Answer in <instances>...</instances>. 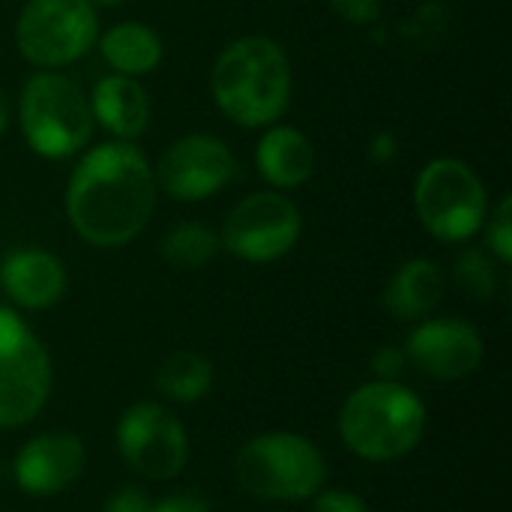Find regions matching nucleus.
I'll list each match as a JSON object with an SVG mask.
<instances>
[{"instance_id":"obj_1","label":"nucleus","mask_w":512,"mask_h":512,"mask_svg":"<svg viewBox=\"0 0 512 512\" xmlns=\"http://www.w3.org/2000/svg\"><path fill=\"white\" fill-rule=\"evenodd\" d=\"M156 207L147 156L129 141H108L81 156L66 186V216L81 240L99 249L135 240Z\"/></svg>"},{"instance_id":"obj_2","label":"nucleus","mask_w":512,"mask_h":512,"mask_svg":"<svg viewBox=\"0 0 512 512\" xmlns=\"http://www.w3.org/2000/svg\"><path fill=\"white\" fill-rule=\"evenodd\" d=\"M210 90L219 111L237 126H270L291 102L288 54L267 36H243L216 57Z\"/></svg>"},{"instance_id":"obj_3","label":"nucleus","mask_w":512,"mask_h":512,"mask_svg":"<svg viewBox=\"0 0 512 512\" xmlns=\"http://www.w3.org/2000/svg\"><path fill=\"white\" fill-rule=\"evenodd\" d=\"M345 444L369 462L408 456L426 432V405L396 381H375L348 396L339 414Z\"/></svg>"},{"instance_id":"obj_4","label":"nucleus","mask_w":512,"mask_h":512,"mask_svg":"<svg viewBox=\"0 0 512 512\" xmlns=\"http://www.w3.org/2000/svg\"><path fill=\"white\" fill-rule=\"evenodd\" d=\"M24 141L45 159H69L81 153L93 135V111L81 87L60 72H36L27 78L18 102Z\"/></svg>"},{"instance_id":"obj_5","label":"nucleus","mask_w":512,"mask_h":512,"mask_svg":"<svg viewBox=\"0 0 512 512\" xmlns=\"http://www.w3.org/2000/svg\"><path fill=\"white\" fill-rule=\"evenodd\" d=\"M234 477L243 492L264 501H306L324 480L327 468L312 441L288 432L252 438L234 462Z\"/></svg>"},{"instance_id":"obj_6","label":"nucleus","mask_w":512,"mask_h":512,"mask_svg":"<svg viewBox=\"0 0 512 512\" xmlns=\"http://www.w3.org/2000/svg\"><path fill=\"white\" fill-rule=\"evenodd\" d=\"M414 207L432 237L444 243H459L483 228L489 195L468 162L441 156L420 171L414 186Z\"/></svg>"},{"instance_id":"obj_7","label":"nucleus","mask_w":512,"mask_h":512,"mask_svg":"<svg viewBox=\"0 0 512 512\" xmlns=\"http://www.w3.org/2000/svg\"><path fill=\"white\" fill-rule=\"evenodd\" d=\"M15 42L33 66H69L99 42L96 6L90 0H30L18 15Z\"/></svg>"},{"instance_id":"obj_8","label":"nucleus","mask_w":512,"mask_h":512,"mask_svg":"<svg viewBox=\"0 0 512 512\" xmlns=\"http://www.w3.org/2000/svg\"><path fill=\"white\" fill-rule=\"evenodd\" d=\"M51 393V360L27 324L0 306V429L33 420Z\"/></svg>"},{"instance_id":"obj_9","label":"nucleus","mask_w":512,"mask_h":512,"mask_svg":"<svg viewBox=\"0 0 512 512\" xmlns=\"http://www.w3.org/2000/svg\"><path fill=\"white\" fill-rule=\"evenodd\" d=\"M303 231V216L282 192H255L231 207L219 243L240 261L270 264L288 255Z\"/></svg>"},{"instance_id":"obj_10","label":"nucleus","mask_w":512,"mask_h":512,"mask_svg":"<svg viewBox=\"0 0 512 512\" xmlns=\"http://www.w3.org/2000/svg\"><path fill=\"white\" fill-rule=\"evenodd\" d=\"M237 174L231 147L207 132L177 138L156 162L153 180L174 201H204Z\"/></svg>"},{"instance_id":"obj_11","label":"nucleus","mask_w":512,"mask_h":512,"mask_svg":"<svg viewBox=\"0 0 512 512\" xmlns=\"http://www.w3.org/2000/svg\"><path fill=\"white\" fill-rule=\"evenodd\" d=\"M117 444L132 471L150 480H171L189 459V441L177 417L153 402L132 405L120 426Z\"/></svg>"},{"instance_id":"obj_12","label":"nucleus","mask_w":512,"mask_h":512,"mask_svg":"<svg viewBox=\"0 0 512 512\" xmlns=\"http://www.w3.org/2000/svg\"><path fill=\"white\" fill-rule=\"evenodd\" d=\"M408 357L420 372L438 381H459L483 360V339L477 327L459 318H438L420 324L408 336Z\"/></svg>"},{"instance_id":"obj_13","label":"nucleus","mask_w":512,"mask_h":512,"mask_svg":"<svg viewBox=\"0 0 512 512\" xmlns=\"http://www.w3.org/2000/svg\"><path fill=\"white\" fill-rule=\"evenodd\" d=\"M84 471V444L72 432H45L15 459V483L27 495H57Z\"/></svg>"},{"instance_id":"obj_14","label":"nucleus","mask_w":512,"mask_h":512,"mask_svg":"<svg viewBox=\"0 0 512 512\" xmlns=\"http://www.w3.org/2000/svg\"><path fill=\"white\" fill-rule=\"evenodd\" d=\"M0 285L24 309H51L66 291V270L45 249H18L0 267Z\"/></svg>"},{"instance_id":"obj_15","label":"nucleus","mask_w":512,"mask_h":512,"mask_svg":"<svg viewBox=\"0 0 512 512\" xmlns=\"http://www.w3.org/2000/svg\"><path fill=\"white\" fill-rule=\"evenodd\" d=\"M93 120L114 135V141L138 138L150 123V99L147 90L129 75H105L96 81L90 96Z\"/></svg>"},{"instance_id":"obj_16","label":"nucleus","mask_w":512,"mask_h":512,"mask_svg":"<svg viewBox=\"0 0 512 512\" xmlns=\"http://www.w3.org/2000/svg\"><path fill=\"white\" fill-rule=\"evenodd\" d=\"M261 177L276 189H297L315 171V147L294 126H273L255 153Z\"/></svg>"},{"instance_id":"obj_17","label":"nucleus","mask_w":512,"mask_h":512,"mask_svg":"<svg viewBox=\"0 0 512 512\" xmlns=\"http://www.w3.org/2000/svg\"><path fill=\"white\" fill-rule=\"evenodd\" d=\"M444 297V273L429 258L402 264L384 288V309L399 321H417L438 309Z\"/></svg>"},{"instance_id":"obj_18","label":"nucleus","mask_w":512,"mask_h":512,"mask_svg":"<svg viewBox=\"0 0 512 512\" xmlns=\"http://www.w3.org/2000/svg\"><path fill=\"white\" fill-rule=\"evenodd\" d=\"M99 54L117 75H147L162 60V39L141 21H120L99 36Z\"/></svg>"},{"instance_id":"obj_19","label":"nucleus","mask_w":512,"mask_h":512,"mask_svg":"<svg viewBox=\"0 0 512 512\" xmlns=\"http://www.w3.org/2000/svg\"><path fill=\"white\" fill-rule=\"evenodd\" d=\"M153 384L165 399L189 405V402H198L210 393L213 366L207 357H201L195 351H177V354L165 357Z\"/></svg>"},{"instance_id":"obj_20","label":"nucleus","mask_w":512,"mask_h":512,"mask_svg":"<svg viewBox=\"0 0 512 512\" xmlns=\"http://www.w3.org/2000/svg\"><path fill=\"white\" fill-rule=\"evenodd\" d=\"M219 234L198 222H183L162 237V258L174 267L195 270L219 255Z\"/></svg>"},{"instance_id":"obj_21","label":"nucleus","mask_w":512,"mask_h":512,"mask_svg":"<svg viewBox=\"0 0 512 512\" xmlns=\"http://www.w3.org/2000/svg\"><path fill=\"white\" fill-rule=\"evenodd\" d=\"M453 276H456V285L462 288V294H468L474 300H489L498 291L495 261L480 249H468L465 255H459Z\"/></svg>"},{"instance_id":"obj_22","label":"nucleus","mask_w":512,"mask_h":512,"mask_svg":"<svg viewBox=\"0 0 512 512\" xmlns=\"http://www.w3.org/2000/svg\"><path fill=\"white\" fill-rule=\"evenodd\" d=\"M489 249L501 264L512 261V198L504 195L489 216Z\"/></svg>"},{"instance_id":"obj_23","label":"nucleus","mask_w":512,"mask_h":512,"mask_svg":"<svg viewBox=\"0 0 512 512\" xmlns=\"http://www.w3.org/2000/svg\"><path fill=\"white\" fill-rule=\"evenodd\" d=\"M327 3H330V9L339 18H345L351 24H360V27L378 24L381 21V12H384L381 0H327Z\"/></svg>"},{"instance_id":"obj_24","label":"nucleus","mask_w":512,"mask_h":512,"mask_svg":"<svg viewBox=\"0 0 512 512\" xmlns=\"http://www.w3.org/2000/svg\"><path fill=\"white\" fill-rule=\"evenodd\" d=\"M315 512H369V507L351 492H324L321 498H315Z\"/></svg>"},{"instance_id":"obj_25","label":"nucleus","mask_w":512,"mask_h":512,"mask_svg":"<svg viewBox=\"0 0 512 512\" xmlns=\"http://www.w3.org/2000/svg\"><path fill=\"white\" fill-rule=\"evenodd\" d=\"M105 512H153V504H150V498H147L141 489L129 486V489H120V492L105 504Z\"/></svg>"},{"instance_id":"obj_26","label":"nucleus","mask_w":512,"mask_h":512,"mask_svg":"<svg viewBox=\"0 0 512 512\" xmlns=\"http://www.w3.org/2000/svg\"><path fill=\"white\" fill-rule=\"evenodd\" d=\"M372 369L381 375V381H393L396 375H402L405 369V354L399 348H381L375 357H372Z\"/></svg>"},{"instance_id":"obj_27","label":"nucleus","mask_w":512,"mask_h":512,"mask_svg":"<svg viewBox=\"0 0 512 512\" xmlns=\"http://www.w3.org/2000/svg\"><path fill=\"white\" fill-rule=\"evenodd\" d=\"M153 512H210V504L198 495H189V492H180V495H171L165 501H159Z\"/></svg>"},{"instance_id":"obj_28","label":"nucleus","mask_w":512,"mask_h":512,"mask_svg":"<svg viewBox=\"0 0 512 512\" xmlns=\"http://www.w3.org/2000/svg\"><path fill=\"white\" fill-rule=\"evenodd\" d=\"M6 126H9V99H6V93L0 90V135L6 132Z\"/></svg>"},{"instance_id":"obj_29","label":"nucleus","mask_w":512,"mask_h":512,"mask_svg":"<svg viewBox=\"0 0 512 512\" xmlns=\"http://www.w3.org/2000/svg\"><path fill=\"white\" fill-rule=\"evenodd\" d=\"M90 3H99V6H117V3H123V0H90Z\"/></svg>"}]
</instances>
